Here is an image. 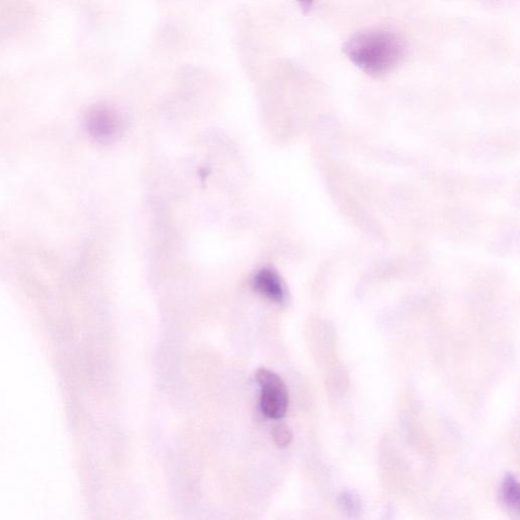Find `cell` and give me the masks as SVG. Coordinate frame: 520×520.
I'll list each match as a JSON object with an SVG mask.
<instances>
[{"mask_svg": "<svg viewBox=\"0 0 520 520\" xmlns=\"http://www.w3.org/2000/svg\"><path fill=\"white\" fill-rule=\"evenodd\" d=\"M405 40L386 30L357 33L344 45L347 57L364 73L379 77L393 72L406 56Z\"/></svg>", "mask_w": 520, "mask_h": 520, "instance_id": "1", "label": "cell"}, {"mask_svg": "<svg viewBox=\"0 0 520 520\" xmlns=\"http://www.w3.org/2000/svg\"><path fill=\"white\" fill-rule=\"evenodd\" d=\"M260 389V410L270 419L280 420L289 408V393L282 378L273 371L260 368L255 372Z\"/></svg>", "mask_w": 520, "mask_h": 520, "instance_id": "2", "label": "cell"}, {"mask_svg": "<svg viewBox=\"0 0 520 520\" xmlns=\"http://www.w3.org/2000/svg\"><path fill=\"white\" fill-rule=\"evenodd\" d=\"M90 136L99 143H111L120 134L121 120L118 114L105 106L93 109L86 121Z\"/></svg>", "mask_w": 520, "mask_h": 520, "instance_id": "3", "label": "cell"}, {"mask_svg": "<svg viewBox=\"0 0 520 520\" xmlns=\"http://www.w3.org/2000/svg\"><path fill=\"white\" fill-rule=\"evenodd\" d=\"M254 290L267 299L282 304L286 300V290L279 275L271 269L256 273L252 281Z\"/></svg>", "mask_w": 520, "mask_h": 520, "instance_id": "4", "label": "cell"}, {"mask_svg": "<svg viewBox=\"0 0 520 520\" xmlns=\"http://www.w3.org/2000/svg\"><path fill=\"white\" fill-rule=\"evenodd\" d=\"M501 497L506 506L518 511L520 505L519 485L515 477L507 474L501 485Z\"/></svg>", "mask_w": 520, "mask_h": 520, "instance_id": "5", "label": "cell"}, {"mask_svg": "<svg viewBox=\"0 0 520 520\" xmlns=\"http://www.w3.org/2000/svg\"><path fill=\"white\" fill-rule=\"evenodd\" d=\"M272 435L276 444L281 448L288 447L294 438L291 428L285 424L277 425L273 429Z\"/></svg>", "mask_w": 520, "mask_h": 520, "instance_id": "6", "label": "cell"}, {"mask_svg": "<svg viewBox=\"0 0 520 520\" xmlns=\"http://www.w3.org/2000/svg\"><path fill=\"white\" fill-rule=\"evenodd\" d=\"M339 504L348 514H357L360 511V500L351 492H345L340 496Z\"/></svg>", "mask_w": 520, "mask_h": 520, "instance_id": "7", "label": "cell"}, {"mask_svg": "<svg viewBox=\"0 0 520 520\" xmlns=\"http://www.w3.org/2000/svg\"><path fill=\"white\" fill-rule=\"evenodd\" d=\"M302 11L309 12L314 4V0H297Z\"/></svg>", "mask_w": 520, "mask_h": 520, "instance_id": "8", "label": "cell"}]
</instances>
